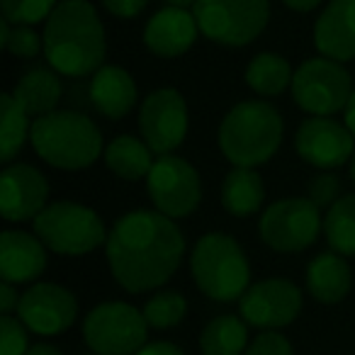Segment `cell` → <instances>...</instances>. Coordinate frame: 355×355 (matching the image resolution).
Returning a JSON list of instances; mask_svg holds the SVG:
<instances>
[{"label": "cell", "mask_w": 355, "mask_h": 355, "mask_svg": "<svg viewBox=\"0 0 355 355\" xmlns=\"http://www.w3.org/2000/svg\"><path fill=\"white\" fill-rule=\"evenodd\" d=\"M105 256L117 285L141 295L175 275L185 256V236L175 219L156 209H134L107 232Z\"/></svg>", "instance_id": "1"}, {"label": "cell", "mask_w": 355, "mask_h": 355, "mask_svg": "<svg viewBox=\"0 0 355 355\" xmlns=\"http://www.w3.org/2000/svg\"><path fill=\"white\" fill-rule=\"evenodd\" d=\"M44 59L49 69L69 78L93 76L107 54L105 27L90 0H61L44 22Z\"/></svg>", "instance_id": "2"}, {"label": "cell", "mask_w": 355, "mask_h": 355, "mask_svg": "<svg viewBox=\"0 0 355 355\" xmlns=\"http://www.w3.org/2000/svg\"><path fill=\"white\" fill-rule=\"evenodd\" d=\"M282 134V114L268 100H243L224 114L219 148L234 168H258L277 153Z\"/></svg>", "instance_id": "3"}, {"label": "cell", "mask_w": 355, "mask_h": 355, "mask_svg": "<svg viewBox=\"0 0 355 355\" xmlns=\"http://www.w3.org/2000/svg\"><path fill=\"white\" fill-rule=\"evenodd\" d=\"M30 144L42 161L61 171H83L105 153L98 124L73 110H54L32 119Z\"/></svg>", "instance_id": "4"}, {"label": "cell", "mask_w": 355, "mask_h": 355, "mask_svg": "<svg viewBox=\"0 0 355 355\" xmlns=\"http://www.w3.org/2000/svg\"><path fill=\"white\" fill-rule=\"evenodd\" d=\"M190 272L200 292L214 302L241 300L251 287V266L241 243L222 232L198 239L190 253Z\"/></svg>", "instance_id": "5"}, {"label": "cell", "mask_w": 355, "mask_h": 355, "mask_svg": "<svg viewBox=\"0 0 355 355\" xmlns=\"http://www.w3.org/2000/svg\"><path fill=\"white\" fill-rule=\"evenodd\" d=\"M32 232L59 256H88L107 243V232L98 212L69 200L46 205L44 212L32 222Z\"/></svg>", "instance_id": "6"}, {"label": "cell", "mask_w": 355, "mask_h": 355, "mask_svg": "<svg viewBox=\"0 0 355 355\" xmlns=\"http://www.w3.org/2000/svg\"><path fill=\"white\" fill-rule=\"evenodd\" d=\"M200 35L222 46H246L270 20V0H198L193 6Z\"/></svg>", "instance_id": "7"}, {"label": "cell", "mask_w": 355, "mask_h": 355, "mask_svg": "<svg viewBox=\"0 0 355 355\" xmlns=\"http://www.w3.org/2000/svg\"><path fill=\"white\" fill-rule=\"evenodd\" d=\"M146 336L144 311L127 302H103L83 319V338L95 355H137Z\"/></svg>", "instance_id": "8"}, {"label": "cell", "mask_w": 355, "mask_h": 355, "mask_svg": "<svg viewBox=\"0 0 355 355\" xmlns=\"http://www.w3.org/2000/svg\"><path fill=\"white\" fill-rule=\"evenodd\" d=\"M353 90V78L345 66L326 56L306 59L292 78V98L311 117L343 112Z\"/></svg>", "instance_id": "9"}, {"label": "cell", "mask_w": 355, "mask_h": 355, "mask_svg": "<svg viewBox=\"0 0 355 355\" xmlns=\"http://www.w3.org/2000/svg\"><path fill=\"white\" fill-rule=\"evenodd\" d=\"M258 232L268 248L277 253H302L324 232L321 209L309 198H287L268 205Z\"/></svg>", "instance_id": "10"}, {"label": "cell", "mask_w": 355, "mask_h": 355, "mask_svg": "<svg viewBox=\"0 0 355 355\" xmlns=\"http://www.w3.org/2000/svg\"><path fill=\"white\" fill-rule=\"evenodd\" d=\"M146 193L153 209L171 219L190 217L202 202V180L198 168L183 156H156L146 178Z\"/></svg>", "instance_id": "11"}, {"label": "cell", "mask_w": 355, "mask_h": 355, "mask_svg": "<svg viewBox=\"0 0 355 355\" xmlns=\"http://www.w3.org/2000/svg\"><path fill=\"white\" fill-rule=\"evenodd\" d=\"M190 117L183 93L175 88H158L141 100L139 132L156 156L173 153L188 137Z\"/></svg>", "instance_id": "12"}, {"label": "cell", "mask_w": 355, "mask_h": 355, "mask_svg": "<svg viewBox=\"0 0 355 355\" xmlns=\"http://www.w3.org/2000/svg\"><path fill=\"white\" fill-rule=\"evenodd\" d=\"M302 304L304 297L295 282L285 277H268L248 287L246 295L239 300V311L248 326L277 331L282 326H290L300 316Z\"/></svg>", "instance_id": "13"}, {"label": "cell", "mask_w": 355, "mask_h": 355, "mask_svg": "<svg viewBox=\"0 0 355 355\" xmlns=\"http://www.w3.org/2000/svg\"><path fill=\"white\" fill-rule=\"evenodd\" d=\"M17 319L40 336H59L78 319V300L56 282H35L22 292Z\"/></svg>", "instance_id": "14"}, {"label": "cell", "mask_w": 355, "mask_h": 355, "mask_svg": "<svg viewBox=\"0 0 355 355\" xmlns=\"http://www.w3.org/2000/svg\"><path fill=\"white\" fill-rule=\"evenodd\" d=\"M295 151L319 171H334L350 163L355 153V137L334 117H306L295 137Z\"/></svg>", "instance_id": "15"}, {"label": "cell", "mask_w": 355, "mask_h": 355, "mask_svg": "<svg viewBox=\"0 0 355 355\" xmlns=\"http://www.w3.org/2000/svg\"><path fill=\"white\" fill-rule=\"evenodd\" d=\"M49 200V180L30 163H8L0 173V212L6 222H35Z\"/></svg>", "instance_id": "16"}, {"label": "cell", "mask_w": 355, "mask_h": 355, "mask_svg": "<svg viewBox=\"0 0 355 355\" xmlns=\"http://www.w3.org/2000/svg\"><path fill=\"white\" fill-rule=\"evenodd\" d=\"M200 37V27L188 8L166 6L148 17L144 27V44L161 59H178L193 49Z\"/></svg>", "instance_id": "17"}, {"label": "cell", "mask_w": 355, "mask_h": 355, "mask_svg": "<svg viewBox=\"0 0 355 355\" xmlns=\"http://www.w3.org/2000/svg\"><path fill=\"white\" fill-rule=\"evenodd\" d=\"M46 251L35 232L6 229L0 234V277L10 285L35 282L46 270Z\"/></svg>", "instance_id": "18"}, {"label": "cell", "mask_w": 355, "mask_h": 355, "mask_svg": "<svg viewBox=\"0 0 355 355\" xmlns=\"http://www.w3.org/2000/svg\"><path fill=\"white\" fill-rule=\"evenodd\" d=\"M314 46L338 64L355 59V0H331L314 22Z\"/></svg>", "instance_id": "19"}, {"label": "cell", "mask_w": 355, "mask_h": 355, "mask_svg": "<svg viewBox=\"0 0 355 355\" xmlns=\"http://www.w3.org/2000/svg\"><path fill=\"white\" fill-rule=\"evenodd\" d=\"M90 103L103 117L124 119L137 107L139 90L132 73L122 66H103L90 76Z\"/></svg>", "instance_id": "20"}, {"label": "cell", "mask_w": 355, "mask_h": 355, "mask_svg": "<svg viewBox=\"0 0 355 355\" xmlns=\"http://www.w3.org/2000/svg\"><path fill=\"white\" fill-rule=\"evenodd\" d=\"M350 285H353V272L340 253H319L306 266V290L321 304H338L350 292Z\"/></svg>", "instance_id": "21"}, {"label": "cell", "mask_w": 355, "mask_h": 355, "mask_svg": "<svg viewBox=\"0 0 355 355\" xmlns=\"http://www.w3.org/2000/svg\"><path fill=\"white\" fill-rule=\"evenodd\" d=\"M105 166L122 180L137 183V180H146L151 173L153 163H156V153L148 148L144 139L137 137H117L105 146Z\"/></svg>", "instance_id": "22"}, {"label": "cell", "mask_w": 355, "mask_h": 355, "mask_svg": "<svg viewBox=\"0 0 355 355\" xmlns=\"http://www.w3.org/2000/svg\"><path fill=\"white\" fill-rule=\"evenodd\" d=\"M266 185L256 168H232L222 183V205L232 217L246 219L261 212Z\"/></svg>", "instance_id": "23"}, {"label": "cell", "mask_w": 355, "mask_h": 355, "mask_svg": "<svg viewBox=\"0 0 355 355\" xmlns=\"http://www.w3.org/2000/svg\"><path fill=\"white\" fill-rule=\"evenodd\" d=\"M61 80L54 69H32L15 83V100L35 117L49 114L59 107L61 100Z\"/></svg>", "instance_id": "24"}, {"label": "cell", "mask_w": 355, "mask_h": 355, "mask_svg": "<svg viewBox=\"0 0 355 355\" xmlns=\"http://www.w3.org/2000/svg\"><path fill=\"white\" fill-rule=\"evenodd\" d=\"M246 85L261 98H277L287 88H292V78H295V71H292L290 61L285 56L275 54V51H261L256 54L246 66Z\"/></svg>", "instance_id": "25"}, {"label": "cell", "mask_w": 355, "mask_h": 355, "mask_svg": "<svg viewBox=\"0 0 355 355\" xmlns=\"http://www.w3.org/2000/svg\"><path fill=\"white\" fill-rule=\"evenodd\" d=\"M248 348V324L234 314L212 319L200 336L202 355H243Z\"/></svg>", "instance_id": "26"}, {"label": "cell", "mask_w": 355, "mask_h": 355, "mask_svg": "<svg viewBox=\"0 0 355 355\" xmlns=\"http://www.w3.org/2000/svg\"><path fill=\"white\" fill-rule=\"evenodd\" d=\"M32 114L15 100L12 93L0 95V161L10 163L20 153L32 134Z\"/></svg>", "instance_id": "27"}, {"label": "cell", "mask_w": 355, "mask_h": 355, "mask_svg": "<svg viewBox=\"0 0 355 355\" xmlns=\"http://www.w3.org/2000/svg\"><path fill=\"white\" fill-rule=\"evenodd\" d=\"M324 236L331 251L355 258V193L343 195L324 214Z\"/></svg>", "instance_id": "28"}, {"label": "cell", "mask_w": 355, "mask_h": 355, "mask_svg": "<svg viewBox=\"0 0 355 355\" xmlns=\"http://www.w3.org/2000/svg\"><path fill=\"white\" fill-rule=\"evenodd\" d=\"M141 311H144V319H146L148 329L166 331V329L178 326L185 319V314H188V300L175 290L156 292V295L144 304Z\"/></svg>", "instance_id": "29"}, {"label": "cell", "mask_w": 355, "mask_h": 355, "mask_svg": "<svg viewBox=\"0 0 355 355\" xmlns=\"http://www.w3.org/2000/svg\"><path fill=\"white\" fill-rule=\"evenodd\" d=\"M61 0H0L3 20L12 27H35L46 22Z\"/></svg>", "instance_id": "30"}, {"label": "cell", "mask_w": 355, "mask_h": 355, "mask_svg": "<svg viewBox=\"0 0 355 355\" xmlns=\"http://www.w3.org/2000/svg\"><path fill=\"white\" fill-rule=\"evenodd\" d=\"M0 44L17 59H35L40 51L44 54V37L37 35L32 27H12L0 17Z\"/></svg>", "instance_id": "31"}, {"label": "cell", "mask_w": 355, "mask_h": 355, "mask_svg": "<svg viewBox=\"0 0 355 355\" xmlns=\"http://www.w3.org/2000/svg\"><path fill=\"white\" fill-rule=\"evenodd\" d=\"M27 326L17 316H3L0 319V355H27L32 348L27 338Z\"/></svg>", "instance_id": "32"}, {"label": "cell", "mask_w": 355, "mask_h": 355, "mask_svg": "<svg viewBox=\"0 0 355 355\" xmlns=\"http://www.w3.org/2000/svg\"><path fill=\"white\" fill-rule=\"evenodd\" d=\"M306 198L319 209H331L343 198V195H340L338 175L331 171H324V173H319V175H314L309 180V185H306Z\"/></svg>", "instance_id": "33"}, {"label": "cell", "mask_w": 355, "mask_h": 355, "mask_svg": "<svg viewBox=\"0 0 355 355\" xmlns=\"http://www.w3.org/2000/svg\"><path fill=\"white\" fill-rule=\"evenodd\" d=\"M243 355H295V350L280 331H263L248 343Z\"/></svg>", "instance_id": "34"}, {"label": "cell", "mask_w": 355, "mask_h": 355, "mask_svg": "<svg viewBox=\"0 0 355 355\" xmlns=\"http://www.w3.org/2000/svg\"><path fill=\"white\" fill-rule=\"evenodd\" d=\"M100 3L110 15L122 17V20H132L148 6V0H100Z\"/></svg>", "instance_id": "35"}, {"label": "cell", "mask_w": 355, "mask_h": 355, "mask_svg": "<svg viewBox=\"0 0 355 355\" xmlns=\"http://www.w3.org/2000/svg\"><path fill=\"white\" fill-rule=\"evenodd\" d=\"M20 300L22 295L15 290V285L0 282V311H3V316H12V311H17V306H20Z\"/></svg>", "instance_id": "36"}, {"label": "cell", "mask_w": 355, "mask_h": 355, "mask_svg": "<svg viewBox=\"0 0 355 355\" xmlns=\"http://www.w3.org/2000/svg\"><path fill=\"white\" fill-rule=\"evenodd\" d=\"M137 355H185V350L168 340H156V343H146Z\"/></svg>", "instance_id": "37"}, {"label": "cell", "mask_w": 355, "mask_h": 355, "mask_svg": "<svg viewBox=\"0 0 355 355\" xmlns=\"http://www.w3.org/2000/svg\"><path fill=\"white\" fill-rule=\"evenodd\" d=\"M280 3L295 12H311L314 8L321 6V0H280Z\"/></svg>", "instance_id": "38"}, {"label": "cell", "mask_w": 355, "mask_h": 355, "mask_svg": "<svg viewBox=\"0 0 355 355\" xmlns=\"http://www.w3.org/2000/svg\"><path fill=\"white\" fill-rule=\"evenodd\" d=\"M343 124L350 129V134L355 137V90H353V95H350L348 105H345V110H343Z\"/></svg>", "instance_id": "39"}, {"label": "cell", "mask_w": 355, "mask_h": 355, "mask_svg": "<svg viewBox=\"0 0 355 355\" xmlns=\"http://www.w3.org/2000/svg\"><path fill=\"white\" fill-rule=\"evenodd\" d=\"M27 355H64V353L51 343H35L30 350H27Z\"/></svg>", "instance_id": "40"}, {"label": "cell", "mask_w": 355, "mask_h": 355, "mask_svg": "<svg viewBox=\"0 0 355 355\" xmlns=\"http://www.w3.org/2000/svg\"><path fill=\"white\" fill-rule=\"evenodd\" d=\"M198 0H168V6H175V8H188V6H195Z\"/></svg>", "instance_id": "41"}, {"label": "cell", "mask_w": 355, "mask_h": 355, "mask_svg": "<svg viewBox=\"0 0 355 355\" xmlns=\"http://www.w3.org/2000/svg\"><path fill=\"white\" fill-rule=\"evenodd\" d=\"M348 166H350V180H353V183H355V153H353V158H350Z\"/></svg>", "instance_id": "42"}]
</instances>
